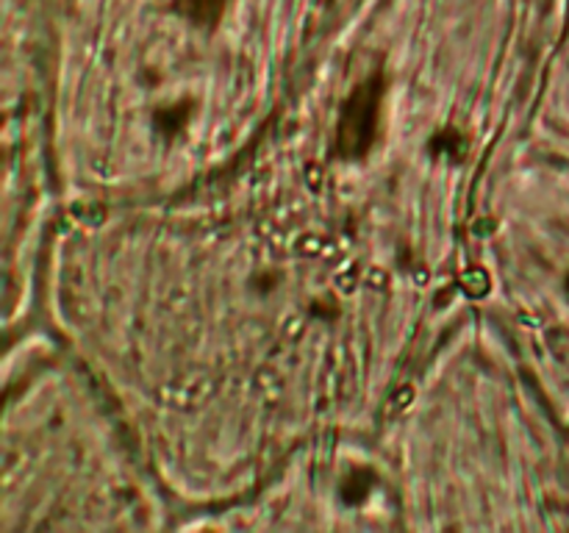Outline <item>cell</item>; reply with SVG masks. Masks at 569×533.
<instances>
[{
	"instance_id": "obj_1",
	"label": "cell",
	"mask_w": 569,
	"mask_h": 533,
	"mask_svg": "<svg viewBox=\"0 0 569 533\" xmlns=\"http://www.w3.org/2000/svg\"><path fill=\"white\" fill-rule=\"evenodd\" d=\"M383 78L370 76L345 100L337 125V153L342 159H365L381 131Z\"/></svg>"
},
{
	"instance_id": "obj_2",
	"label": "cell",
	"mask_w": 569,
	"mask_h": 533,
	"mask_svg": "<svg viewBox=\"0 0 569 533\" xmlns=\"http://www.w3.org/2000/svg\"><path fill=\"white\" fill-rule=\"evenodd\" d=\"M178 11L198 26H214L226 11V0H178Z\"/></svg>"
}]
</instances>
